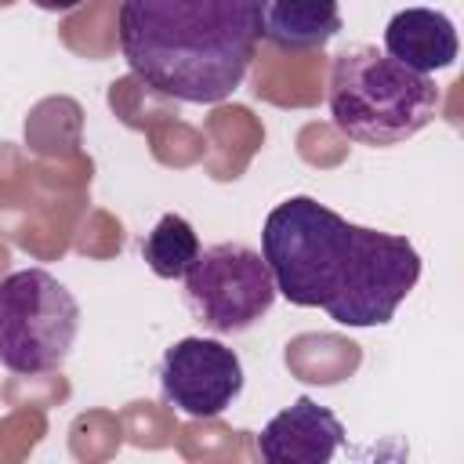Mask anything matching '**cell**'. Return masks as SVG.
Here are the masks:
<instances>
[{
  "label": "cell",
  "instance_id": "cell-1",
  "mask_svg": "<svg viewBox=\"0 0 464 464\" xmlns=\"http://www.w3.org/2000/svg\"><path fill=\"white\" fill-rule=\"evenodd\" d=\"M261 254L276 294L323 308L341 326L392 323L420 279V254L406 236L352 225L312 196H290L265 218Z\"/></svg>",
  "mask_w": 464,
  "mask_h": 464
},
{
  "label": "cell",
  "instance_id": "cell-2",
  "mask_svg": "<svg viewBox=\"0 0 464 464\" xmlns=\"http://www.w3.org/2000/svg\"><path fill=\"white\" fill-rule=\"evenodd\" d=\"M120 51L149 91L196 105L221 102L257 51L254 0H123Z\"/></svg>",
  "mask_w": 464,
  "mask_h": 464
},
{
  "label": "cell",
  "instance_id": "cell-3",
  "mask_svg": "<svg viewBox=\"0 0 464 464\" xmlns=\"http://www.w3.org/2000/svg\"><path fill=\"white\" fill-rule=\"evenodd\" d=\"M326 102L330 120L344 138L384 149L420 134L439 112L442 91L431 76L406 69L370 44H359L334 58Z\"/></svg>",
  "mask_w": 464,
  "mask_h": 464
},
{
  "label": "cell",
  "instance_id": "cell-4",
  "mask_svg": "<svg viewBox=\"0 0 464 464\" xmlns=\"http://www.w3.org/2000/svg\"><path fill=\"white\" fill-rule=\"evenodd\" d=\"M80 334V304L44 268L0 279V366L22 377L58 370Z\"/></svg>",
  "mask_w": 464,
  "mask_h": 464
},
{
  "label": "cell",
  "instance_id": "cell-5",
  "mask_svg": "<svg viewBox=\"0 0 464 464\" xmlns=\"http://www.w3.org/2000/svg\"><path fill=\"white\" fill-rule=\"evenodd\" d=\"M185 297L196 319L214 334L250 330L276 301V279L265 254L246 243H214L188 265Z\"/></svg>",
  "mask_w": 464,
  "mask_h": 464
},
{
  "label": "cell",
  "instance_id": "cell-6",
  "mask_svg": "<svg viewBox=\"0 0 464 464\" xmlns=\"http://www.w3.org/2000/svg\"><path fill=\"white\" fill-rule=\"evenodd\" d=\"M163 399L196 420L225 413L243 392V362L214 337H181L160 359Z\"/></svg>",
  "mask_w": 464,
  "mask_h": 464
},
{
  "label": "cell",
  "instance_id": "cell-7",
  "mask_svg": "<svg viewBox=\"0 0 464 464\" xmlns=\"http://www.w3.org/2000/svg\"><path fill=\"white\" fill-rule=\"evenodd\" d=\"M344 442V424L334 410L301 395L279 410L257 435V453L268 464H326Z\"/></svg>",
  "mask_w": 464,
  "mask_h": 464
},
{
  "label": "cell",
  "instance_id": "cell-8",
  "mask_svg": "<svg viewBox=\"0 0 464 464\" xmlns=\"http://www.w3.org/2000/svg\"><path fill=\"white\" fill-rule=\"evenodd\" d=\"M384 54L431 76L435 69H450L457 62V29L442 11L406 7L384 25Z\"/></svg>",
  "mask_w": 464,
  "mask_h": 464
},
{
  "label": "cell",
  "instance_id": "cell-9",
  "mask_svg": "<svg viewBox=\"0 0 464 464\" xmlns=\"http://www.w3.org/2000/svg\"><path fill=\"white\" fill-rule=\"evenodd\" d=\"M257 36L279 51H312L341 33L337 0H254Z\"/></svg>",
  "mask_w": 464,
  "mask_h": 464
},
{
  "label": "cell",
  "instance_id": "cell-10",
  "mask_svg": "<svg viewBox=\"0 0 464 464\" xmlns=\"http://www.w3.org/2000/svg\"><path fill=\"white\" fill-rule=\"evenodd\" d=\"M199 254V236L181 214H163L141 239V257L160 279H181Z\"/></svg>",
  "mask_w": 464,
  "mask_h": 464
},
{
  "label": "cell",
  "instance_id": "cell-11",
  "mask_svg": "<svg viewBox=\"0 0 464 464\" xmlns=\"http://www.w3.org/2000/svg\"><path fill=\"white\" fill-rule=\"evenodd\" d=\"M29 4H36L40 11H72V7H80L83 0H29Z\"/></svg>",
  "mask_w": 464,
  "mask_h": 464
}]
</instances>
